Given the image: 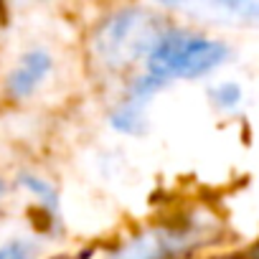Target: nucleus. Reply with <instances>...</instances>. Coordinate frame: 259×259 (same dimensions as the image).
Wrapping results in <instances>:
<instances>
[{
    "instance_id": "obj_1",
    "label": "nucleus",
    "mask_w": 259,
    "mask_h": 259,
    "mask_svg": "<svg viewBox=\"0 0 259 259\" xmlns=\"http://www.w3.org/2000/svg\"><path fill=\"white\" fill-rule=\"evenodd\" d=\"M226 59V46L188 31H163L150 56L145 59V76L153 84H165L173 79H196L216 69Z\"/></svg>"
},
{
    "instance_id": "obj_2",
    "label": "nucleus",
    "mask_w": 259,
    "mask_h": 259,
    "mask_svg": "<svg viewBox=\"0 0 259 259\" xmlns=\"http://www.w3.org/2000/svg\"><path fill=\"white\" fill-rule=\"evenodd\" d=\"M163 28L158 18L140 8H124L107 18L94 36V56L107 69H127L140 59H148L158 44Z\"/></svg>"
},
{
    "instance_id": "obj_3",
    "label": "nucleus",
    "mask_w": 259,
    "mask_h": 259,
    "mask_svg": "<svg viewBox=\"0 0 259 259\" xmlns=\"http://www.w3.org/2000/svg\"><path fill=\"white\" fill-rule=\"evenodd\" d=\"M186 249V239L170 229H148L124 241L109 259H173Z\"/></svg>"
},
{
    "instance_id": "obj_4",
    "label": "nucleus",
    "mask_w": 259,
    "mask_h": 259,
    "mask_svg": "<svg viewBox=\"0 0 259 259\" xmlns=\"http://www.w3.org/2000/svg\"><path fill=\"white\" fill-rule=\"evenodd\" d=\"M51 69H54V59H51L49 51H44V49H31V51H26V54L16 61V66L11 69V74H8V79H6L8 94H11L13 99H26V97L36 94L38 87L49 79Z\"/></svg>"
},
{
    "instance_id": "obj_5",
    "label": "nucleus",
    "mask_w": 259,
    "mask_h": 259,
    "mask_svg": "<svg viewBox=\"0 0 259 259\" xmlns=\"http://www.w3.org/2000/svg\"><path fill=\"white\" fill-rule=\"evenodd\" d=\"M38 256V249L33 241H26V239H16V241H8L3 249H0V259H36Z\"/></svg>"
},
{
    "instance_id": "obj_6",
    "label": "nucleus",
    "mask_w": 259,
    "mask_h": 259,
    "mask_svg": "<svg viewBox=\"0 0 259 259\" xmlns=\"http://www.w3.org/2000/svg\"><path fill=\"white\" fill-rule=\"evenodd\" d=\"M213 99H216L221 107H234V104L241 99V92H239L236 84H224V87H219V89L213 92Z\"/></svg>"
},
{
    "instance_id": "obj_7",
    "label": "nucleus",
    "mask_w": 259,
    "mask_h": 259,
    "mask_svg": "<svg viewBox=\"0 0 259 259\" xmlns=\"http://www.w3.org/2000/svg\"><path fill=\"white\" fill-rule=\"evenodd\" d=\"M251 259H259V241H256V246L251 249Z\"/></svg>"
}]
</instances>
